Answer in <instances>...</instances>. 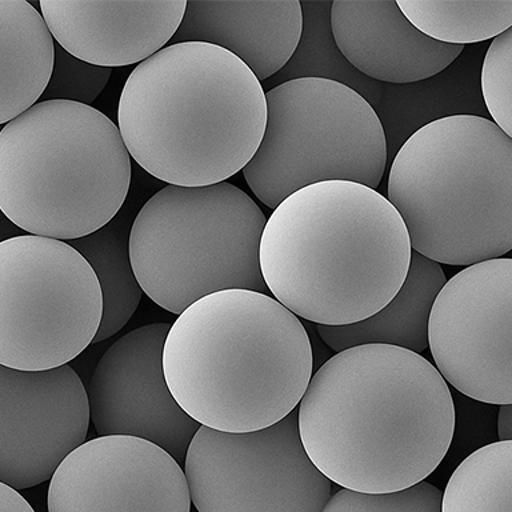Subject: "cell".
Segmentation results:
<instances>
[{
	"label": "cell",
	"instance_id": "4fadbf2b",
	"mask_svg": "<svg viewBox=\"0 0 512 512\" xmlns=\"http://www.w3.org/2000/svg\"><path fill=\"white\" fill-rule=\"evenodd\" d=\"M48 512H191L182 466L135 436H98L76 447L50 479Z\"/></svg>",
	"mask_w": 512,
	"mask_h": 512
},
{
	"label": "cell",
	"instance_id": "484cf974",
	"mask_svg": "<svg viewBox=\"0 0 512 512\" xmlns=\"http://www.w3.org/2000/svg\"><path fill=\"white\" fill-rule=\"evenodd\" d=\"M0 512H35L19 491L0 483Z\"/></svg>",
	"mask_w": 512,
	"mask_h": 512
},
{
	"label": "cell",
	"instance_id": "2e32d148",
	"mask_svg": "<svg viewBox=\"0 0 512 512\" xmlns=\"http://www.w3.org/2000/svg\"><path fill=\"white\" fill-rule=\"evenodd\" d=\"M330 27L343 58L363 75L384 83L430 79L446 70L464 48L422 34L394 0H335Z\"/></svg>",
	"mask_w": 512,
	"mask_h": 512
},
{
	"label": "cell",
	"instance_id": "9a60e30c",
	"mask_svg": "<svg viewBox=\"0 0 512 512\" xmlns=\"http://www.w3.org/2000/svg\"><path fill=\"white\" fill-rule=\"evenodd\" d=\"M187 0H40L55 43L92 66L140 64L162 50L182 23Z\"/></svg>",
	"mask_w": 512,
	"mask_h": 512
},
{
	"label": "cell",
	"instance_id": "cb8c5ba5",
	"mask_svg": "<svg viewBox=\"0 0 512 512\" xmlns=\"http://www.w3.org/2000/svg\"><path fill=\"white\" fill-rule=\"evenodd\" d=\"M111 68L92 66L64 51L55 43L50 82L39 102L64 100L91 106L111 78Z\"/></svg>",
	"mask_w": 512,
	"mask_h": 512
},
{
	"label": "cell",
	"instance_id": "6da1fadb",
	"mask_svg": "<svg viewBox=\"0 0 512 512\" xmlns=\"http://www.w3.org/2000/svg\"><path fill=\"white\" fill-rule=\"evenodd\" d=\"M298 428L308 458L332 483L390 494L424 482L442 463L455 404L424 356L366 344L338 352L312 374Z\"/></svg>",
	"mask_w": 512,
	"mask_h": 512
},
{
	"label": "cell",
	"instance_id": "603a6c76",
	"mask_svg": "<svg viewBox=\"0 0 512 512\" xmlns=\"http://www.w3.org/2000/svg\"><path fill=\"white\" fill-rule=\"evenodd\" d=\"M480 86L492 122L512 138V28L492 39L484 56Z\"/></svg>",
	"mask_w": 512,
	"mask_h": 512
},
{
	"label": "cell",
	"instance_id": "e0dca14e",
	"mask_svg": "<svg viewBox=\"0 0 512 512\" xmlns=\"http://www.w3.org/2000/svg\"><path fill=\"white\" fill-rule=\"evenodd\" d=\"M298 0L267 2H187L171 44H214L242 60L259 82L282 71L303 35Z\"/></svg>",
	"mask_w": 512,
	"mask_h": 512
},
{
	"label": "cell",
	"instance_id": "7a4b0ae2",
	"mask_svg": "<svg viewBox=\"0 0 512 512\" xmlns=\"http://www.w3.org/2000/svg\"><path fill=\"white\" fill-rule=\"evenodd\" d=\"M406 226L386 196L347 180L287 196L264 226L259 266L272 298L318 326L370 318L398 294L411 262Z\"/></svg>",
	"mask_w": 512,
	"mask_h": 512
},
{
	"label": "cell",
	"instance_id": "9c48e42d",
	"mask_svg": "<svg viewBox=\"0 0 512 512\" xmlns=\"http://www.w3.org/2000/svg\"><path fill=\"white\" fill-rule=\"evenodd\" d=\"M102 314L95 272L70 244L36 235L0 242L2 366H66L94 342Z\"/></svg>",
	"mask_w": 512,
	"mask_h": 512
},
{
	"label": "cell",
	"instance_id": "7402d4cb",
	"mask_svg": "<svg viewBox=\"0 0 512 512\" xmlns=\"http://www.w3.org/2000/svg\"><path fill=\"white\" fill-rule=\"evenodd\" d=\"M440 512H512V442L467 456L448 479Z\"/></svg>",
	"mask_w": 512,
	"mask_h": 512
},
{
	"label": "cell",
	"instance_id": "ffe728a7",
	"mask_svg": "<svg viewBox=\"0 0 512 512\" xmlns=\"http://www.w3.org/2000/svg\"><path fill=\"white\" fill-rule=\"evenodd\" d=\"M134 219L131 208L123 206L106 226L67 242L90 264L102 290V320L92 343L103 342L118 334L142 302L144 292L132 270L128 248Z\"/></svg>",
	"mask_w": 512,
	"mask_h": 512
},
{
	"label": "cell",
	"instance_id": "44dd1931",
	"mask_svg": "<svg viewBox=\"0 0 512 512\" xmlns=\"http://www.w3.org/2000/svg\"><path fill=\"white\" fill-rule=\"evenodd\" d=\"M408 22L436 42L464 47L512 28V0H398Z\"/></svg>",
	"mask_w": 512,
	"mask_h": 512
},
{
	"label": "cell",
	"instance_id": "4316f807",
	"mask_svg": "<svg viewBox=\"0 0 512 512\" xmlns=\"http://www.w3.org/2000/svg\"><path fill=\"white\" fill-rule=\"evenodd\" d=\"M498 436L499 442H512V404L499 408Z\"/></svg>",
	"mask_w": 512,
	"mask_h": 512
},
{
	"label": "cell",
	"instance_id": "5bb4252c",
	"mask_svg": "<svg viewBox=\"0 0 512 512\" xmlns=\"http://www.w3.org/2000/svg\"><path fill=\"white\" fill-rule=\"evenodd\" d=\"M170 327L136 328L104 352L88 386V411L99 436L147 440L182 466L200 424L176 403L164 378L163 346Z\"/></svg>",
	"mask_w": 512,
	"mask_h": 512
},
{
	"label": "cell",
	"instance_id": "8fae6325",
	"mask_svg": "<svg viewBox=\"0 0 512 512\" xmlns=\"http://www.w3.org/2000/svg\"><path fill=\"white\" fill-rule=\"evenodd\" d=\"M428 348L447 384L478 402L512 404V259L472 264L432 304Z\"/></svg>",
	"mask_w": 512,
	"mask_h": 512
},
{
	"label": "cell",
	"instance_id": "ba28073f",
	"mask_svg": "<svg viewBox=\"0 0 512 512\" xmlns=\"http://www.w3.org/2000/svg\"><path fill=\"white\" fill-rule=\"evenodd\" d=\"M262 142L243 176L275 210L311 184L347 180L376 190L387 166L386 132L374 107L335 79L303 76L266 92Z\"/></svg>",
	"mask_w": 512,
	"mask_h": 512
},
{
	"label": "cell",
	"instance_id": "30bf717a",
	"mask_svg": "<svg viewBox=\"0 0 512 512\" xmlns=\"http://www.w3.org/2000/svg\"><path fill=\"white\" fill-rule=\"evenodd\" d=\"M183 466L198 512H322L334 484L304 450L298 408L243 434L200 426Z\"/></svg>",
	"mask_w": 512,
	"mask_h": 512
},
{
	"label": "cell",
	"instance_id": "8992f818",
	"mask_svg": "<svg viewBox=\"0 0 512 512\" xmlns=\"http://www.w3.org/2000/svg\"><path fill=\"white\" fill-rule=\"evenodd\" d=\"M131 179L118 126L94 107L38 102L0 130V211L30 235L70 242L98 231Z\"/></svg>",
	"mask_w": 512,
	"mask_h": 512
},
{
	"label": "cell",
	"instance_id": "52a82bcc",
	"mask_svg": "<svg viewBox=\"0 0 512 512\" xmlns=\"http://www.w3.org/2000/svg\"><path fill=\"white\" fill-rule=\"evenodd\" d=\"M266 215L234 184L168 186L136 212L132 270L144 294L171 314L215 292L270 295L259 266Z\"/></svg>",
	"mask_w": 512,
	"mask_h": 512
},
{
	"label": "cell",
	"instance_id": "7c38bea8",
	"mask_svg": "<svg viewBox=\"0 0 512 512\" xmlns=\"http://www.w3.org/2000/svg\"><path fill=\"white\" fill-rule=\"evenodd\" d=\"M86 387L71 366L20 371L0 364V483L27 490L52 478L90 427Z\"/></svg>",
	"mask_w": 512,
	"mask_h": 512
},
{
	"label": "cell",
	"instance_id": "3957f363",
	"mask_svg": "<svg viewBox=\"0 0 512 512\" xmlns=\"http://www.w3.org/2000/svg\"><path fill=\"white\" fill-rule=\"evenodd\" d=\"M266 92L250 68L214 44H168L128 75L118 128L147 174L180 187L226 182L255 155Z\"/></svg>",
	"mask_w": 512,
	"mask_h": 512
},
{
	"label": "cell",
	"instance_id": "ac0fdd59",
	"mask_svg": "<svg viewBox=\"0 0 512 512\" xmlns=\"http://www.w3.org/2000/svg\"><path fill=\"white\" fill-rule=\"evenodd\" d=\"M447 282L439 263L412 251L406 280L382 310L347 326H318V334L331 350L384 344L416 352L428 348V319L436 296Z\"/></svg>",
	"mask_w": 512,
	"mask_h": 512
},
{
	"label": "cell",
	"instance_id": "5b68a950",
	"mask_svg": "<svg viewBox=\"0 0 512 512\" xmlns=\"http://www.w3.org/2000/svg\"><path fill=\"white\" fill-rule=\"evenodd\" d=\"M387 200L411 250L468 267L512 250V138L478 115L424 124L392 159Z\"/></svg>",
	"mask_w": 512,
	"mask_h": 512
},
{
	"label": "cell",
	"instance_id": "d6986e66",
	"mask_svg": "<svg viewBox=\"0 0 512 512\" xmlns=\"http://www.w3.org/2000/svg\"><path fill=\"white\" fill-rule=\"evenodd\" d=\"M55 40L27 0H0V126L38 103L50 82Z\"/></svg>",
	"mask_w": 512,
	"mask_h": 512
},
{
	"label": "cell",
	"instance_id": "277c9868",
	"mask_svg": "<svg viewBox=\"0 0 512 512\" xmlns=\"http://www.w3.org/2000/svg\"><path fill=\"white\" fill-rule=\"evenodd\" d=\"M163 372L200 426L263 430L298 408L312 376L310 336L271 295L231 288L204 296L170 327Z\"/></svg>",
	"mask_w": 512,
	"mask_h": 512
},
{
	"label": "cell",
	"instance_id": "d4e9b609",
	"mask_svg": "<svg viewBox=\"0 0 512 512\" xmlns=\"http://www.w3.org/2000/svg\"><path fill=\"white\" fill-rule=\"evenodd\" d=\"M440 500L442 491L426 480L390 494H362L342 488L322 512H440Z\"/></svg>",
	"mask_w": 512,
	"mask_h": 512
}]
</instances>
